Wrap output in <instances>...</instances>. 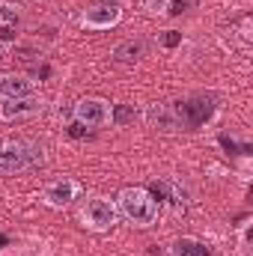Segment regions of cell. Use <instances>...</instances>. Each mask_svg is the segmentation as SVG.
<instances>
[{
	"label": "cell",
	"mask_w": 253,
	"mask_h": 256,
	"mask_svg": "<svg viewBox=\"0 0 253 256\" xmlns=\"http://www.w3.org/2000/svg\"><path fill=\"white\" fill-rule=\"evenodd\" d=\"M45 149L36 140H6L0 143V176H15L42 167Z\"/></svg>",
	"instance_id": "6da1fadb"
},
{
	"label": "cell",
	"mask_w": 253,
	"mask_h": 256,
	"mask_svg": "<svg viewBox=\"0 0 253 256\" xmlns=\"http://www.w3.org/2000/svg\"><path fill=\"white\" fill-rule=\"evenodd\" d=\"M173 116L182 131H194V128L206 126L214 114H218V98L212 92H196L190 98H182V102H173L170 104Z\"/></svg>",
	"instance_id": "7a4b0ae2"
},
{
	"label": "cell",
	"mask_w": 253,
	"mask_h": 256,
	"mask_svg": "<svg viewBox=\"0 0 253 256\" xmlns=\"http://www.w3.org/2000/svg\"><path fill=\"white\" fill-rule=\"evenodd\" d=\"M116 200H120V212L131 224H137V226L155 224V218H158V196L152 191H146V188H122Z\"/></svg>",
	"instance_id": "3957f363"
},
{
	"label": "cell",
	"mask_w": 253,
	"mask_h": 256,
	"mask_svg": "<svg viewBox=\"0 0 253 256\" xmlns=\"http://www.w3.org/2000/svg\"><path fill=\"white\" fill-rule=\"evenodd\" d=\"M80 218H84V224H86L90 230L104 232V230H110V226L116 224V208H114V202L96 196V200H90V202L84 206V214H80Z\"/></svg>",
	"instance_id": "277c9868"
},
{
	"label": "cell",
	"mask_w": 253,
	"mask_h": 256,
	"mask_svg": "<svg viewBox=\"0 0 253 256\" xmlns=\"http://www.w3.org/2000/svg\"><path fill=\"white\" fill-rule=\"evenodd\" d=\"M110 120V104L104 98H80L74 104V122L86 128H96V126H104Z\"/></svg>",
	"instance_id": "5b68a950"
},
{
	"label": "cell",
	"mask_w": 253,
	"mask_h": 256,
	"mask_svg": "<svg viewBox=\"0 0 253 256\" xmlns=\"http://www.w3.org/2000/svg\"><path fill=\"white\" fill-rule=\"evenodd\" d=\"M120 18H122V9L116 3H98V6H90L80 21L86 30H110L120 24Z\"/></svg>",
	"instance_id": "8992f818"
},
{
	"label": "cell",
	"mask_w": 253,
	"mask_h": 256,
	"mask_svg": "<svg viewBox=\"0 0 253 256\" xmlns=\"http://www.w3.org/2000/svg\"><path fill=\"white\" fill-rule=\"evenodd\" d=\"M39 110H42V102H36L33 96H27V98H6V102H0V120H6V122L21 120V116H33V114H39Z\"/></svg>",
	"instance_id": "52a82bcc"
},
{
	"label": "cell",
	"mask_w": 253,
	"mask_h": 256,
	"mask_svg": "<svg viewBox=\"0 0 253 256\" xmlns=\"http://www.w3.org/2000/svg\"><path fill=\"white\" fill-rule=\"evenodd\" d=\"M74 196H78V182H74V179H57V182H51V185L45 188V202L54 206V208L68 206Z\"/></svg>",
	"instance_id": "ba28073f"
},
{
	"label": "cell",
	"mask_w": 253,
	"mask_h": 256,
	"mask_svg": "<svg viewBox=\"0 0 253 256\" xmlns=\"http://www.w3.org/2000/svg\"><path fill=\"white\" fill-rule=\"evenodd\" d=\"M33 96V84L18 74H0V98H27Z\"/></svg>",
	"instance_id": "9c48e42d"
},
{
	"label": "cell",
	"mask_w": 253,
	"mask_h": 256,
	"mask_svg": "<svg viewBox=\"0 0 253 256\" xmlns=\"http://www.w3.org/2000/svg\"><path fill=\"white\" fill-rule=\"evenodd\" d=\"M146 120H149V126L155 128V131H182L179 122H176V116H173V110H170V104H152L149 110H146Z\"/></svg>",
	"instance_id": "30bf717a"
},
{
	"label": "cell",
	"mask_w": 253,
	"mask_h": 256,
	"mask_svg": "<svg viewBox=\"0 0 253 256\" xmlns=\"http://www.w3.org/2000/svg\"><path fill=\"white\" fill-rule=\"evenodd\" d=\"M146 57V42L143 39H128V42H120L116 48H114V60L116 63H137V60H143Z\"/></svg>",
	"instance_id": "8fae6325"
},
{
	"label": "cell",
	"mask_w": 253,
	"mask_h": 256,
	"mask_svg": "<svg viewBox=\"0 0 253 256\" xmlns=\"http://www.w3.org/2000/svg\"><path fill=\"white\" fill-rule=\"evenodd\" d=\"M152 194H155V196H164V200H167V202H173L176 208H185V206H188V200H185V191H182L176 182H167V179H164V182H155Z\"/></svg>",
	"instance_id": "7c38bea8"
},
{
	"label": "cell",
	"mask_w": 253,
	"mask_h": 256,
	"mask_svg": "<svg viewBox=\"0 0 253 256\" xmlns=\"http://www.w3.org/2000/svg\"><path fill=\"white\" fill-rule=\"evenodd\" d=\"M173 254L176 256H212V248L206 244V242H200V238H176V244H173Z\"/></svg>",
	"instance_id": "4fadbf2b"
},
{
	"label": "cell",
	"mask_w": 253,
	"mask_h": 256,
	"mask_svg": "<svg viewBox=\"0 0 253 256\" xmlns=\"http://www.w3.org/2000/svg\"><path fill=\"white\" fill-rule=\"evenodd\" d=\"M134 120H137V110H134L131 104H116V108L110 110V122H114V126H120V128L131 126Z\"/></svg>",
	"instance_id": "5bb4252c"
},
{
	"label": "cell",
	"mask_w": 253,
	"mask_h": 256,
	"mask_svg": "<svg viewBox=\"0 0 253 256\" xmlns=\"http://www.w3.org/2000/svg\"><path fill=\"white\" fill-rule=\"evenodd\" d=\"M0 24H3V27H18V24H21L18 9H15L12 3H6V0H0Z\"/></svg>",
	"instance_id": "9a60e30c"
},
{
	"label": "cell",
	"mask_w": 253,
	"mask_h": 256,
	"mask_svg": "<svg viewBox=\"0 0 253 256\" xmlns=\"http://www.w3.org/2000/svg\"><path fill=\"white\" fill-rule=\"evenodd\" d=\"M220 146L226 149V152H236V155H250V143H236L230 134H220Z\"/></svg>",
	"instance_id": "2e32d148"
},
{
	"label": "cell",
	"mask_w": 253,
	"mask_h": 256,
	"mask_svg": "<svg viewBox=\"0 0 253 256\" xmlns=\"http://www.w3.org/2000/svg\"><path fill=\"white\" fill-rule=\"evenodd\" d=\"M194 6H196V0H170L167 3V12L170 15H182V12H188Z\"/></svg>",
	"instance_id": "e0dca14e"
},
{
	"label": "cell",
	"mask_w": 253,
	"mask_h": 256,
	"mask_svg": "<svg viewBox=\"0 0 253 256\" xmlns=\"http://www.w3.org/2000/svg\"><path fill=\"white\" fill-rule=\"evenodd\" d=\"M161 42H164V48H176V45L182 42V33H176V30H167V33L161 36Z\"/></svg>",
	"instance_id": "ac0fdd59"
},
{
	"label": "cell",
	"mask_w": 253,
	"mask_h": 256,
	"mask_svg": "<svg viewBox=\"0 0 253 256\" xmlns=\"http://www.w3.org/2000/svg\"><path fill=\"white\" fill-rule=\"evenodd\" d=\"M66 131H68V137H74V140H80V137H86V134H90V131H86V126H80V122H72Z\"/></svg>",
	"instance_id": "d6986e66"
},
{
	"label": "cell",
	"mask_w": 253,
	"mask_h": 256,
	"mask_svg": "<svg viewBox=\"0 0 253 256\" xmlns=\"http://www.w3.org/2000/svg\"><path fill=\"white\" fill-rule=\"evenodd\" d=\"M167 3H170V0H143V6H146L149 12H167Z\"/></svg>",
	"instance_id": "ffe728a7"
},
{
	"label": "cell",
	"mask_w": 253,
	"mask_h": 256,
	"mask_svg": "<svg viewBox=\"0 0 253 256\" xmlns=\"http://www.w3.org/2000/svg\"><path fill=\"white\" fill-rule=\"evenodd\" d=\"M0 42H15V27H0Z\"/></svg>",
	"instance_id": "44dd1931"
},
{
	"label": "cell",
	"mask_w": 253,
	"mask_h": 256,
	"mask_svg": "<svg viewBox=\"0 0 253 256\" xmlns=\"http://www.w3.org/2000/svg\"><path fill=\"white\" fill-rule=\"evenodd\" d=\"M3 57H6V45L0 42V60H3Z\"/></svg>",
	"instance_id": "7402d4cb"
},
{
	"label": "cell",
	"mask_w": 253,
	"mask_h": 256,
	"mask_svg": "<svg viewBox=\"0 0 253 256\" xmlns=\"http://www.w3.org/2000/svg\"><path fill=\"white\" fill-rule=\"evenodd\" d=\"M104 3H116V0H104Z\"/></svg>",
	"instance_id": "603a6c76"
}]
</instances>
